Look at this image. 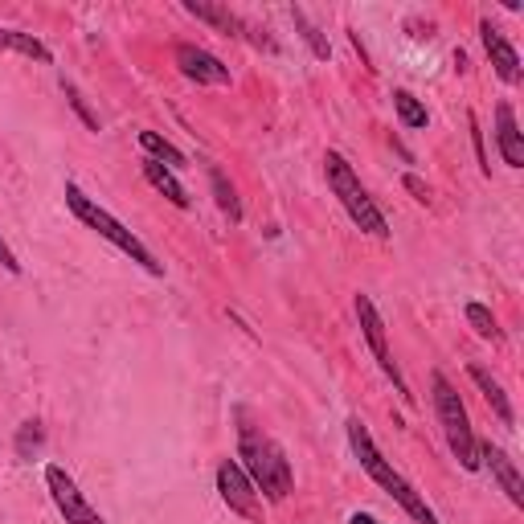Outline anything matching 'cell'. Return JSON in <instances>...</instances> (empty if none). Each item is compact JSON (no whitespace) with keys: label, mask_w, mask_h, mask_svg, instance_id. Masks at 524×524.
<instances>
[{"label":"cell","mask_w":524,"mask_h":524,"mask_svg":"<svg viewBox=\"0 0 524 524\" xmlns=\"http://www.w3.org/2000/svg\"><path fill=\"white\" fill-rule=\"evenodd\" d=\"M140 148H144L152 160L168 164L172 172H177V168H185V152H181V148H172L164 136H156V131H140Z\"/></svg>","instance_id":"obj_18"},{"label":"cell","mask_w":524,"mask_h":524,"mask_svg":"<svg viewBox=\"0 0 524 524\" xmlns=\"http://www.w3.org/2000/svg\"><path fill=\"white\" fill-rule=\"evenodd\" d=\"M185 13H193L197 21H205V25H213V29H222L226 37H242V41H250V46H262V50H275V41L271 37H262L254 25H246L234 9H226V5H205V0H185Z\"/></svg>","instance_id":"obj_8"},{"label":"cell","mask_w":524,"mask_h":524,"mask_svg":"<svg viewBox=\"0 0 524 524\" xmlns=\"http://www.w3.org/2000/svg\"><path fill=\"white\" fill-rule=\"evenodd\" d=\"M357 320H361V332H365V340H369V348H373V357H377L381 373L393 381V389H398L402 398H410V385H406V377H402L398 361H393V353H389L385 320H381V312L373 308V299H369V295H357Z\"/></svg>","instance_id":"obj_6"},{"label":"cell","mask_w":524,"mask_h":524,"mask_svg":"<svg viewBox=\"0 0 524 524\" xmlns=\"http://www.w3.org/2000/svg\"><path fill=\"white\" fill-rule=\"evenodd\" d=\"M479 37H484V50H488L496 74H500L508 86H516V82H520V54L508 46V37H504L492 21H479Z\"/></svg>","instance_id":"obj_12"},{"label":"cell","mask_w":524,"mask_h":524,"mask_svg":"<svg viewBox=\"0 0 524 524\" xmlns=\"http://www.w3.org/2000/svg\"><path fill=\"white\" fill-rule=\"evenodd\" d=\"M393 107H398V119H402V127H410V131H418V127H426V107L410 95V91H393Z\"/></svg>","instance_id":"obj_21"},{"label":"cell","mask_w":524,"mask_h":524,"mask_svg":"<svg viewBox=\"0 0 524 524\" xmlns=\"http://www.w3.org/2000/svg\"><path fill=\"white\" fill-rule=\"evenodd\" d=\"M348 443H353V455L361 459V467L369 471L373 484H377L381 492H389L393 504H398L414 524H439V516H434V508L422 500V492H414L410 479H406L402 471H393V463L377 451L373 434H369V426H365L361 418H348Z\"/></svg>","instance_id":"obj_2"},{"label":"cell","mask_w":524,"mask_h":524,"mask_svg":"<svg viewBox=\"0 0 524 524\" xmlns=\"http://www.w3.org/2000/svg\"><path fill=\"white\" fill-rule=\"evenodd\" d=\"M0 50H9V54H21V58H33V62H54V54L41 46V41L33 33H21V29H0Z\"/></svg>","instance_id":"obj_16"},{"label":"cell","mask_w":524,"mask_h":524,"mask_svg":"<svg viewBox=\"0 0 524 524\" xmlns=\"http://www.w3.org/2000/svg\"><path fill=\"white\" fill-rule=\"evenodd\" d=\"M463 316H467V324L484 336V340H492V344H500L504 340V332H500V324H496V316L484 308V303H467L463 308Z\"/></svg>","instance_id":"obj_19"},{"label":"cell","mask_w":524,"mask_h":524,"mask_svg":"<svg viewBox=\"0 0 524 524\" xmlns=\"http://www.w3.org/2000/svg\"><path fill=\"white\" fill-rule=\"evenodd\" d=\"M496 144L508 168H524V140H520V127H516V111L512 103L496 107Z\"/></svg>","instance_id":"obj_13"},{"label":"cell","mask_w":524,"mask_h":524,"mask_svg":"<svg viewBox=\"0 0 524 524\" xmlns=\"http://www.w3.org/2000/svg\"><path fill=\"white\" fill-rule=\"evenodd\" d=\"M37 447H41V422H25L21 434H17V455L29 459Z\"/></svg>","instance_id":"obj_22"},{"label":"cell","mask_w":524,"mask_h":524,"mask_svg":"<svg viewBox=\"0 0 524 524\" xmlns=\"http://www.w3.org/2000/svg\"><path fill=\"white\" fill-rule=\"evenodd\" d=\"M177 66L185 78L193 82H205V86H230V66L222 58H213L209 50L201 46H189V41H181L177 46Z\"/></svg>","instance_id":"obj_10"},{"label":"cell","mask_w":524,"mask_h":524,"mask_svg":"<svg viewBox=\"0 0 524 524\" xmlns=\"http://www.w3.org/2000/svg\"><path fill=\"white\" fill-rule=\"evenodd\" d=\"M66 205H70V213L78 217V222L86 226V230H95L99 238H107L115 250H123L131 262H140V267L148 271V275H164V262H156V254L136 238V234H131L123 222H119V217H111L99 201H91V197H86L74 181L66 185Z\"/></svg>","instance_id":"obj_3"},{"label":"cell","mask_w":524,"mask_h":524,"mask_svg":"<svg viewBox=\"0 0 524 524\" xmlns=\"http://www.w3.org/2000/svg\"><path fill=\"white\" fill-rule=\"evenodd\" d=\"M430 389H434V414H439V422H443V434H447L451 455H455L467 471H475V467H479V439H475V430H471L467 406L459 402V389H455L439 369L430 373Z\"/></svg>","instance_id":"obj_5"},{"label":"cell","mask_w":524,"mask_h":524,"mask_svg":"<svg viewBox=\"0 0 524 524\" xmlns=\"http://www.w3.org/2000/svg\"><path fill=\"white\" fill-rule=\"evenodd\" d=\"M402 185H406V189H410V193H414V197H418L422 205L430 201V189L422 185V177H414V172H406V177H402Z\"/></svg>","instance_id":"obj_26"},{"label":"cell","mask_w":524,"mask_h":524,"mask_svg":"<svg viewBox=\"0 0 524 524\" xmlns=\"http://www.w3.org/2000/svg\"><path fill=\"white\" fill-rule=\"evenodd\" d=\"M217 492H222V500L230 504V512H238V516H246V520H258V516H262V508H258V488L250 484V475H246L234 459H226L222 467H217Z\"/></svg>","instance_id":"obj_9"},{"label":"cell","mask_w":524,"mask_h":524,"mask_svg":"<svg viewBox=\"0 0 524 524\" xmlns=\"http://www.w3.org/2000/svg\"><path fill=\"white\" fill-rule=\"evenodd\" d=\"M291 21H295V29L303 33V41H308V46H312V54L320 58V62H328L332 58V46H328V41H324V33L308 21V13H303V9H291Z\"/></svg>","instance_id":"obj_20"},{"label":"cell","mask_w":524,"mask_h":524,"mask_svg":"<svg viewBox=\"0 0 524 524\" xmlns=\"http://www.w3.org/2000/svg\"><path fill=\"white\" fill-rule=\"evenodd\" d=\"M479 463H488V471H492V479L504 488V496L516 504V508H524V479H520V471L512 467V459L496 447V443H479Z\"/></svg>","instance_id":"obj_11"},{"label":"cell","mask_w":524,"mask_h":524,"mask_svg":"<svg viewBox=\"0 0 524 524\" xmlns=\"http://www.w3.org/2000/svg\"><path fill=\"white\" fill-rule=\"evenodd\" d=\"M324 172H328V189L340 197L344 213L353 217V226L369 238H389V222H385V213L373 205L369 189L361 185V177L353 172V164H348L340 152H328L324 156Z\"/></svg>","instance_id":"obj_4"},{"label":"cell","mask_w":524,"mask_h":524,"mask_svg":"<svg viewBox=\"0 0 524 524\" xmlns=\"http://www.w3.org/2000/svg\"><path fill=\"white\" fill-rule=\"evenodd\" d=\"M238 459H242L238 467L250 475V484L258 488V496H267L271 504L291 496L295 475H291V463H287L283 447L262 426L246 422V414H242V426H238Z\"/></svg>","instance_id":"obj_1"},{"label":"cell","mask_w":524,"mask_h":524,"mask_svg":"<svg viewBox=\"0 0 524 524\" xmlns=\"http://www.w3.org/2000/svg\"><path fill=\"white\" fill-rule=\"evenodd\" d=\"M467 373H471V381L479 385V393L488 398V406L496 410V418L504 422V426H512L516 422V414H512V402H508V393H504V385L484 369V365H467Z\"/></svg>","instance_id":"obj_15"},{"label":"cell","mask_w":524,"mask_h":524,"mask_svg":"<svg viewBox=\"0 0 524 524\" xmlns=\"http://www.w3.org/2000/svg\"><path fill=\"white\" fill-rule=\"evenodd\" d=\"M46 488H50V500L58 504V512H62L66 524H107L91 504H86V496L78 492V484L70 479L66 467H58V463L46 467Z\"/></svg>","instance_id":"obj_7"},{"label":"cell","mask_w":524,"mask_h":524,"mask_svg":"<svg viewBox=\"0 0 524 524\" xmlns=\"http://www.w3.org/2000/svg\"><path fill=\"white\" fill-rule=\"evenodd\" d=\"M144 177H148V185L156 189V193H164L177 209H189V193H185V185L177 181V172H172L168 164H160V160H152V156H144Z\"/></svg>","instance_id":"obj_14"},{"label":"cell","mask_w":524,"mask_h":524,"mask_svg":"<svg viewBox=\"0 0 524 524\" xmlns=\"http://www.w3.org/2000/svg\"><path fill=\"white\" fill-rule=\"evenodd\" d=\"M348 524H381V520L369 516V512H353V516H348Z\"/></svg>","instance_id":"obj_27"},{"label":"cell","mask_w":524,"mask_h":524,"mask_svg":"<svg viewBox=\"0 0 524 524\" xmlns=\"http://www.w3.org/2000/svg\"><path fill=\"white\" fill-rule=\"evenodd\" d=\"M467 127H471V144H475V160H479V172H484V177H488V172H492V164H488V148H484V131H479V119L471 115V119H467Z\"/></svg>","instance_id":"obj_24"},{"label":"cell","mask_w":524,"mask_h":524,"mask_svg":"<svg viewBox=\"0 0 524 524\" xmlns=\"http://www.w3.org/2000/svg\"><path fill=\"white\" fill-rule=\"evenodd\" d=\"M0 267H5L9 275H21V262H17V254L9 250V242H5V238H0Z\"/></svg>","instance_id":"obj_25"},{"label":"cell","mask_w":524,"mask_h":524,"mask_svg":"<svg viewBox=\"0 0 524 524\" xmlns=\"http://www.w3.org/2000/svg\"><path fill=\"white\" fill-rule=\"evenodd\" d=\"M209 185H213V197H217V209H222L230 222H242V201L234 193V185L226 181V172L222 168H209Z\"/></svg>","instance_id":"obj_17"},{"label":"cell","mask_w":524,"mask_h":524,"mask_svg":"<svg viewBox=\"0 0 524 524\" xmlns=\"http://www.w3.org/2000/svg\"><path fill=\"white\" fill-rule=\"evenodd\" d=\"M62 86H66V99H70V107H74V111L82 115V123H86V127H91V131H99V115H95L91 107H86V99H82V95L74 91V86H70V82H62Z\"/></svg>","instance_id":"obj_23"}]
</instances>
